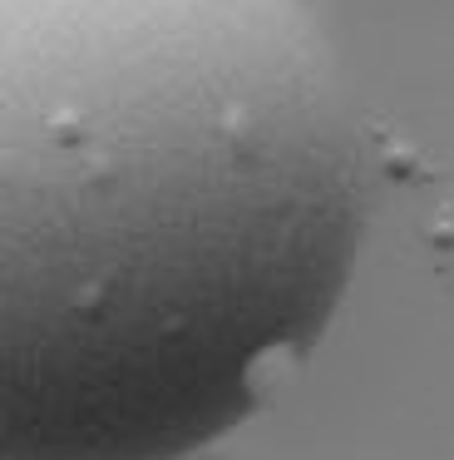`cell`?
Instances as JSON below:
<instances>
[{
    "mask_svg": "<svg viewBox=\"0 0 454 460\" xmlns=\"http://www.w3.org/2000/svg\"><path fill=\"white\" fill-rule=\"evenodd\" d=\"M365 149L306 0H0V460H183L326 337Z\"/></svg>",
    "mask_w": 454,
    "mask_h": 460,
    "instance_id": "6da1fadb",
    "label": "cell"
},
{
    "mask_svg": "<svg viewBox=\"0 0 454 460\" xmlns=\"http://www.w3.org/2000/svg\"><path fill=\"white\" fill-rule=\"evenodd\" d=\"M183 460H227V456H217V450H197V456H183Z\"/></svg>",
    "mask_w": 454,
    "mask_h": 460,
    "instance_id": "7a4b0ae2",
    "label": "cell"
}]
</instances>
